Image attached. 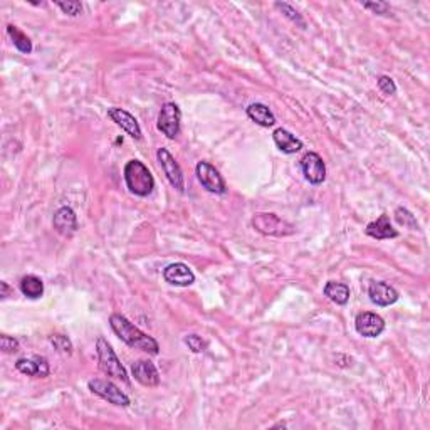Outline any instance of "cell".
<instances>
[{
    "label": "cell",
    "instance_id": "1",
    "mask_svg": "<svg viewBox=\"0 0 430 430\" xmlns=\"http://www.w3.org/2000/svg\"><path fill=\"white\" fill-rule=\"evenodd\" d=\"M111 329L116 333V336L121 341H125L128 346L138 348V350L144 351V353L150 355H158L160 353V346H158L157 340H153L151 336L144 335L142 329L136 328L128 318H125L123 314H111L110 318Z\"/></svg>",
    "mask_w": 430,
    "mask_h": 430
},
{
    "label": "cell",
    "instance_id": "2",
    "mask_svg": "<svg viewBox=\"0 0 430 430\" xmlns=\"http://www.w3.org/2000/svg\"><path fill=\"white\" fill-rule=\"evenodd\" d=\"M125 181L131 194L148 197L155 188V179L150 170L140 160H129L125 165Z\"/></svg>",
    "mask_w": 430,
    "mask_h": 430
},
{
    "label": "cell",
    "instance_id": "3",
    "mask_svg": "<svg viewBox=\"0 0 430 430\" xmlns=\"http://www.w3.org/2000/svg\"><path fill=\"white\" fill-rule=\"evenodd\" d=\"M96 353H98V365L99 370L103 373L111 378H116V380H121L123 383L129 385V378L126 375V370L125 366L121 365V362L118 359L116 353L114 350L111 348V344L99 336L98 341H96Z\"/></svg>",
    "mask_w": 430,
    "mask_h": 430
},
{
    "label": "cell",
    "instance_id": "4",
    "mask_svg": "<svg viewBox=\"0 0 430 430\" xmlns=\"http://www.w3.org/2000/svg\"><path fill=\"white\" fill-rule=\"evenodd\" d=\"M251 224L257 232L264 233V236H270V237H288L296 232L294 225L289 224V222L284 220V218H281L279 215L269 214V212L254 214Z\"/></svg>",
    "mask_w": 430,
    "mask_h": 430
},
{
    "label": "cell",
    "instance_id": "5",
    "mask_svg": "<svg viewBox=\"0 0 430 430\" xmlns=\"http://www.w3.org/2000/svg\"><path fill=\"white\" fill-rule=\"evenodd\" d=\"M88 387H90L92 394L101 396L103 400H106V402L113 403V405L116 407H128L129 403H131L129 402V396L123 394L113 381L94 378V380H90Z\"/></svg>",
    "mask_w": 430,
    "mask_h": 430
},
{
    "label": "cell",
    "instance_id": "6",
    "mask_svg": "<svg viewBox=\"0 0 430 430\" xmlns=\"http://www.w3.org/2000/svg\"><path fill=\"white\" fill-rule=\"evenodd\" d=\"M180 121H181V111L175 103H165L162 106L160 114H158L157 128L160 129L166 138L173 140L179 136L180 133Z\"/></svg>",
    "mask_w": 430,
    "mask_h": 430
},
{
    "label": "cell",
    "instance_id": "7",
    "mask_svg": "<svg viewBox=\"0 0 430 430\" xmlns=\"http://www.w3.org/2000/svg\"><path fill=\"white\" fill-rule=\"evenodd\" d=\"M195 173H197V179L203 188L210 194L222 195L225 194V181L218 173V170L215 166L210 165L209 162H199L195 166Z\"/></svg>",
    "mask_w": 430,
    "mask_h": 430
},
{
    "label": "cell",
    "instance_id": "8",
    "mask_svg": "<svg viewBox=\"0 0 430 430\" xmlns=\"http://www.w3.org/2000/svg\"><path fill=\"white\" fill-rule=\"evenodd\" d=\"M157 157H158V162H160V165H162L163 173H165L166 179H168V181H170V185H172L173 188H177L180 194H184L185 179H184V172H181L179 162H177L175 158L172 157V153H170L166 148H160V150L157 151Z\"/></svg>",
    "mask_w": 430,
    "mask_h": 430
},
{
    "label": "cell",
    "instance_id": "9",
    "mask_svg": "<svg viewBox=\"0 0 430 430\" xmlns=\"http://www.w3.org/2000/svg\"><path fill=\"white\" fill-rule=\"evenodd\" d=\"M301 170L305 179L311 185H321L326 180V165L322 158L314 151H309L301 158Z\"/></svg>",
    "mask_w": 430,
    "mask_h": 430
},
{
    "label": "cell",
    "instance_id": "10",
    "mask_svg": "<svg viewBox=\"0 0 430 430\" xmlns=\"http://www.w3.org/2000/svg\"><path fill=\"white\" fill-rule=\"evenodd\" d=\"M355 328L362 336L365 338H377L383 333L385 329V321L383 318L378 316L375 313H370V311H365V313H359L355 320Z\"/></svg>",
    "mask_w": 430,
    "mask_h": 430
},
{
    "label": "cell",
    "instance_id": "11",
    "mask_svg": "<svg viewBox=\"0 0 430 430\" xmlns=\"http://www.w3.org/2000/svg\"><path fill=\"white\" fill-rule=\"evenodd\" d=\"M163 277H165L168 284L180 288L192 286L195 283V274L184 262H173V264L166 266L165 270H163Z\"/></svg>",
    "mask_w": 430,
    "mask_h": 430
},
{
    "label": "cell",
    "instance_id": "12",
    "mask_svg": "<svg viewBox=\"0 0 430 430\" xmlns=\"http://www.w3.org/2000/svg\"><path fill=\"white\" fill-rule=\"evenodd\" d=\"M368 296L373 305L381 307L395 305L399 301V291L394 286H390V284L383 283V281H375V283L370 284Z\"/></svg>",
    "mask_w": 430,
    "mask_h": 430
},
{
    "label": "cell",
    "instance_id": "13",
    "mask_svg": "<svg viewBox=\"0 0 430 430\" xmlns=\"http://www.w3.org/2000/svg\"><path fill=\"white\" fill-rule=\"evenodd\" d=\"M108 116L111 118V121H114L118 126H121V129H125L133 140H142V128H140L135 116L129 114L128 111L121 110V108H110V110H108Z\"/></svg>",
    "mask_w": 430,
    "mask_h": 430
},
{
    "label": "cell",
    "instance_id": "14",
    "mask_svg": "<svg viewBox=\"0 0 430 430\" xmlns=\"http://www.w3.org/2000/svg\"><path fill=\"white\" fill-rule=\"evenodd\" d=\"M131 373L133 378L143 387H157L160 383V373H158L157 366L148 359H140V362L133 363Z\"/></svg>",
    "mask_w": 430,
    "mask_h": 430
},
{
    "label": "cell",
    "instance_id": "15",
    "mask_svg": "<svg viewBox=\"0 0 430 430\" xmlns=\"http://www.w3.org/2000/svg\"><path fill=\"white\" fill-rule=\"evenodd\" d=\"M16 368L21 373H24V375L34 377V378H46V377H49V373H51L49 363H47V359L42 357L17 359Z\"/></svg>",
    "mask_w": 430,
    "mask_h": 430
},
{
    "label": "cell",
    "instance_id": "16",
    "mask_svg": "<svg viewBox=\"0 0 430 430\" xmlns=\"http://www.w3.org/2000/svg\"><path fill=\"white\" fill-rule=\"evenodd\" d=\"M53 225L55 232L61 233V236L73 237L77 231V218L71 207H61V209L54 214Z\"/></svg>",
    "mask_w": 430,
    "mask_h": 430
},
{
    "label": "cell",
    "instance_id": "17",
    "mask_svg": "<svg viewBox=\"0 0 430 430\" xmlns=\"http://www.w3.org/2000/svg\"><path fill=\"white\" fill-rule=\"evenodd\" d=\"M366 233L377 240L395 239V237L399 236V232L394 229V225H392L388 215H385V214L380 215L375 222H370V224L366 225Z\"/></svg>",
    "mask_w": 430,
    "mask_h": 430
},
{
    "label": "cell",
    "instance_id": "18",
    "mask_svg": "<svg viewBox=\"0 0 430 430\" xmlns=\"http://www.w3.org/2000/svg\"><path fill=\"white\" fill-rule=\"evenodd\" d=\"M273 140H274V143H276V147L279 148L283 153H288V155L298 153V151L303 148L301 140H298L294 135H292V133H289L288 129H283V128H277L276 131L273 133Z\"/></svg>",
    "mask_w": 430,
    "mask_h": 430
},
{
    "label": "cell",
    "instance_id": "19",
    "mask_svg": "<svg viewBox=\"0 0 430 430\" xmlns=\"http://www.w3.org/2000/svg\"><path fill=\"white\" fill-rule=\"evenodd\" d=\"M246 111L247 116H249L255 125L269 128V126L276 123V116L273 114V111H270L266 105H262V103H252L251 106H247Z\"/></svg>",
    "mask_w": 430,
    "mask_h": 430
},
{
    "label": "cell",
    "instance_id": "20",
    "mask_svg": "<svg viewBox=\"0 0 430 430\" xmlns=\"http://www.w3.org/2000/svg\"><path fill=\"white\" fill-rule=\"evenodd\" d=\"M322 292H325L326 298L331 299L333 303H336V305H340V306L346 305L348 299H350V288L343 283H336V281H329V283H326L325 291Z\"/></svg>",
    "mask_w": 430,
    "mask_h": 430
},
{
    "label": "cell",
    "instance_id": "21",
    "mask_svg": "<svg viewBox=\"0 0 430 430\" xmlns=\"http://www.w3.org/2000/svg\"><path fill=\"white\" fill-rule=\"evenodd\" d=\"M21 291L25 298L39 299L44 294V283L37 276H25L21 281Z\"/></svg>",
    "mask_w": 430,
    "mask_h": 430
},
{
    "label": "cell",
    "instance_id": "22",
    "mask_svg": "<svg viewBox=\"0 0 430 430\" xmlns=\"http://www.w3.org/2000/svg\"><path fill=\"white\" fill-rule=\"evenodd\" d=\"M7 34L12 37L14 46L17 47V51H21L22 54H31L32 53V42L27 36L22 31H18L16 25H7Z\"/></svg>",
    "mask_w": 430,
    "mask_h": 430
},
{
    "label": "cell",
    "instance_id": "23",
    "mask_svg": "<svg viewBox=\"0 0 430 430\" xmlns=\"http://www.w3.org/2000/svg\"><path fill=\"white\" fill-rule=\"evenodd\" d=\"M274 5H276V9H279L281 12H283L284 16H286V17L289 18V21H292V22H294V24H298V25H301L303 29L306 27L305 18H303L301 14H299L298 10H296L294 7L291 5V3H286V2H276V3H274Z\"/></svg>",
    "mask_w": 430,
    "mask_h": 430
},
{
    "label": "cell",
    "instance_id": "24",
    "mask_svg": "<svg viewBox=\"0 0 430 430\" xmlns=\"http://www.w3.org/2000/svg\"><path fill=\"white\" fill-rule=\"evenodd\" d=\"M395 220L399 222L400 225H403V227H409L412 229V231H418V222L417 218H415V215H412V212H409L407 209H403V207H399V209L395 210Z\"/></svg>",
    "mask_w": 430,
    "mask_h": 430
},
{
    "label": "cell",
    "instance_id": "25",
    "mask_svg": "<svg viewBox=\"0 0 430 430\" xmlns=\"http://www.w3.org/2000/svg\"><path fill=\"white\" fill-rule=\"evenodd\" d=\"M51 344L55 348V350L59 351V353L62 355H71L73 353V344L71 341H69L68 338H66L64 335H53L49 338Z\"/></svg>",
    "mask_w": 430,
    "mask_h": 430
},
{
    "label": "cell",
    "instance_id": "26",
    "mask_svg": "<svg viewBox=\"0 0 430 430\" xmlns=\"http://www.w3.org/2000/svg\"><path fill=\"white\" fill-rule=\"evenodd\" d=\"M55 5H58L59 9L62 10V12L68 14V16H71V17L79 16V14L83 12V5H81V2H77V0H68V2H55Z\"/></svg>",
    "mask_w": 430,
    "mask_h": 430
},
{
    "label": "cell",
    "instance_id": "27",
    "mask_svg": "<svg viewBox=\"0 0 430 430\" xmlns=\"http://www.w3.org/2000/svg\"><path fill=\"white\" fill-rule=\"evenodd\" d=\"M185 343H187V346L190 348L194 353H202V351L205 350V346H207L205 341L200 338L199 335H188L187 338H185Z\"/></svg>",
    "mask_w": 430,
    "mask_h": 430
},
{
    "label": "cell",
    "instance_id": "28",
    "mask_svg": "<svg viewBox=\"0 0 430 430\" xmlns=\"http://www.w3.org/2000/svg\"><path fill=\"white\" fill-rule=\"evenodd\" d=\"M378 88H380V91L387 96H392L396 92V86H395L394 79H392V77H388V76L378 77Z\"/></svg>",
    "mask_w": 430,
    "mask_h": 430
},
{
    "label": "cell",
    "instance_id": "29",
    "mask_svg": "<svg viewBox=\"0 0 430 430\" xmlns=\"http://www.w3.org/2000/svg\"><path fill=\"white\" fill-rule=\"evenodd\" d=\"M363 7L378 14V16H388L390 14V5L387 2H365Z\"/></svg>",
    "mask_w": 430,
    "mask_h": 430
},
{
    "label": "cell",
    "instance_id": "30",
    "mask_svg": "<svg viewBox=\"0 0 430 430\" xmlns=\"http://www.w3.org/2000/svg\"><path fill=\"white\" fill-rule=\"evenodd\" d=\"M0 346H2V351H5V353H16V351H18V341L7 335H2L0 336Z\"/></svg>",
    "mask_w": 430,
    "mask_h": 430
},
{
    "label": "cell",
    "instance_id": "31",
    "mask_svg": "<svg viewBox=\"0 0 430 430\" xmlns=\"http://www.w3.org/2000/svg\"><path fill=\"white\" fill-rule=\"evenodd\" d=\"M0 289H2V291H0V298L2 299H5L7 296H9V292H10V288H9V284L5 283V281H2V283H0Z\"/></svg>",
    "mask_w": 430,
    "mask_h": 430
}]
</instances>
